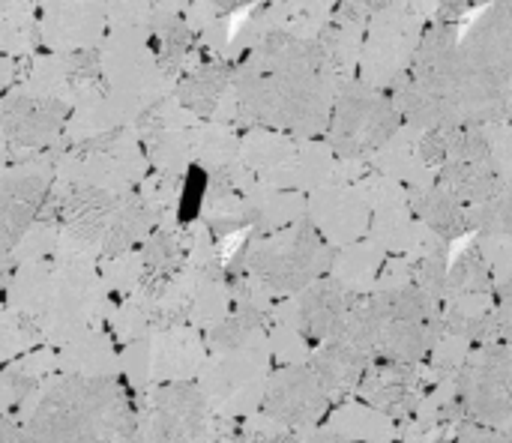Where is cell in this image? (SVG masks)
I'll use <instances>...</instances> for the list:
<instances>
[{"label": "cell", "instance_id": "6da1fadb", "mask_svg": "<svg viewBox=\"0 0 512 443\" xmlns=\"http://www.w3.org/2000/svg\"><path fill=\"white\" fill-rule=\"evenodd\" d=\"M339 84L342 75L330 66L318 39L273 30L234 69V87L222 105L228 111L225 123H258L306 138L321 135L330 129Z\"/></svg>", "mask_w": 512, "mask_h": 443}, {"label": "cell", "instance_id": "7a4b0ae2", "mask_svg": "<svg viewBox=\"0 0 512 443\" xmlns=\"http://www.w3.org/2000/svg\"><path fill=\"white\" fill-rule=\"evenodd\" d=\"M30 443H138V414L123 381L57 378L24 423Z\"/></svg>", "mask_w": 512, "mask_h": 443}, {"label": "cell", "instance_id": "3957f363", "mask_svg": "<svg viewBox=\"0 0 512 443\" xmlns=\"http://www.w3.org/2000/svg\"><path fill=\"white\" fill-rule=\"evenodd\" d=\"M240 255L252 279L270 294H300L336 264V246L309 216L249 240Z\"/></svg>", "mask_w": 512, "mask_h": 443}, {"label": "cell", "instance_id": "277c9868", "mask_svg": "<svg viewBox=\"0 0 512 443\" xmlns=\"http://www.w3.org/2000/svg\"><path fill=\"white\" fill-rule=\"evenodd\" d=\"M405 126L396 102L381 90L366 84L363 78H342L333 117H330V147L339 159L366 162L384 144H390Z\"/></svg>", "mask_w": 512, "mask_h": 443}, {"label": "cell", "instance_id": "5b68a950", "mask_svg": "<svg viewBox=\"0 0 512 443\" xmlns=\"http://www.w3.org/2000/svg\"><path fill=\"white\" fill-rule=\"evenodd\" d=\"M429 18L411 0H393L369 18L363 54H360V78L372 87H396L408 78L420 42L426 36Z\"/></svg>", "mask_w": 512, "mask_h": 443}, {"label": "cell", "instance_id": "8992f818", "mask_svg": "<svg viewBox=\"0 0 512 443\" xmlns=\"http://www.w3.org/2000/svg\"><path fill=\"white\" fill-rule=\"evenodd\" d=\"M444 417L477 420L486 426L512 423V345L483 342L459 369L456 393Z\"/></svg>", "mask_w": 512, "mask_h": 443}, {"label": "cell", "instance_id": "52a82bcc", "mask_svg": "<svg viewBox=\"0 0 512 443\" xmlns=\"http://www.w3.org/2000/svg\"><path fill=\"white\" fill-rule=\"evenodd\" d=\"M57 177V162H51L45 153L21 159V165H9L3 174V192H0V210H3V249L6 255L33 231L39 222Z\"/></svg>", "mask_w": 512, "mask_h": 443}, {"label": "cell", "instance_id": "ba28073f", "mask_svg": "<svg viewBox=\"0 0 512 443\" xmlns=\"http://www.w3.org/2000/svg\"><path fill=\"white\" fill-rule=\"evenodd\" d=\"M72 114V102L60 96H42L27 87L9 90L3 99V132L6 150L21 153V159L54 147L60 132L66 129V117Z\"/></svg>", "mask_w": 512, "mask_h": 443}, {"label": "cell", "instance_id": "9c48e42d", "mask_svg": "<svg viewBox=\"0 0 512 443\" xmlns=\"http://www.w3.org/2000/svg\"><path fill=\"white\" fill-rule=\"evenodd\" d=\"M333 399L336 396L324 387L312 366H285L270 378L261 399V414L282 429H309L330 414Z\"/></svg>", "mask_w": 512, "mask_h": 443}, {"label": "cell", "instance_id": "30bf717a", "mask_svg": "<svg viewBox=\"0 0 512 443\" xmlns=\"http://www.w3.org/2000/svg\"><path fill=\"white\" fill-rule=\"evenodd\" d=\"M207 429V402L192 384H165L153 396L150 443H192Z\"/></svg>", "mask_w": 512, "mask_h": 443}, {"label": "cell", "instance_id": "8fae6325", "mask_svg": "<svg viewBox=\"0 0 512 443\" xmlns=\"http://www.w3.org/2000/svg\"><path fill=\"white\" fill-rule=\"evenodd\" d=\"M357 297L345 288L342 279L336 276H321L309 288L297 294V330L303 339L321 345L327 339H336L342 330L348 309L354 306Z\"/></svg>", "mask_w": 512, "mask_h": 443}, {"label": "cell", "instance_id": "7c38bea8", "mask_svg": "<svg viewBox=\"0 0 512 443\" xmlns=\"http://www.w3.org/2000/svg\"><path fill=\"white\" fill-rule=\"evenodd\" d=\"M360 396L393 420L411 417L420 402V363L375 357L360 384Z\"/></svg>", "mask_w": 512, "mask_h": 443}, {"label": "cell", "instance_id": "4fadbf2b", "mask_svg": "<svg viewBox=\"0 0 512 443\" xmlns=\"http://www.w3.org/2000/svg\"><path fill=\"white\" fill-rule=\"evenodd\" d=\"M372 354H366L363 348L342 342V339H327L312 351L309 366L315 369V375L324 381V387L339 399L348 393H360V384L372 366Z\"/></svg>", "mask_w": 512, "mask_h": 443}, {"label": "cell", "instance_id": "5bb4252c", "mask_svg": "<svg viewBox=\"0 0 512 443\" xmlns=\"http://www.w3.org/2000/svg\"><path fill=\"white\" fill-rule=\"evenodd\" d=\"M231 87H234V72L228 69L225 60H216L186 72L174 90V99L198 120H216V114L231 96Z\"/></svg>", "mask_w": 512, "mask_h": 443}, {"label": "cell", "instance_id": "9a60e30c", "mask_svg": "<svg viewBox=\"0 0 512 443\" xmlns=\"http://www.w3.org/2000/svg\"><path fill=\"white\" fill-rule=\"evenodd\" d=\"M408 204L414 207V216L432 234H438L441 243L459 240V237H465V231H471V207H465L459 198H453L438 183L414 189V198Z\"/></svg>", "mask_w": 512, "mask_h": 443}, {"label": "cell", "instance_id": "2e32d148", "mask_svg": "<svg viewBox=\"0 0 512 443\" xmlns=\"http://www.w3.org/2000/svg\"><path fill=\"white\" fill-rule=\"evenodd\" d=\"M447 336V321L432 318V321H387L378 345V357H390L399 363H423Z\"/></svg>", "mask_w": 512, "mask_h": 443}, {"label": "cell", "instance_id": "e0dca14e", "mask_svg": "<svg viewBox=\"0 0 512 443\" xmlns=\"http://www.w3.org/2000/svg\"><path fill=\"white\" fill-rule=\"evenodd\" d=\"M435 183L459 198L465 207H480L504 189L507 177L498 171L495 162H447L438 171Z\"/></svg>", "mask_w": 512, "mask_h": 443}, {"label": "cell", "instance_id": "ac0fdd59", "mask_svg": "<svg viewBox=\"0 0 512 443\" xmlns=\"http://www.w3.org/2000/svg\"><path fill=\"white\" fill-rule=\"evenodd\" d=\"M372 309L378 312V318L387 321H432L441 318V303L423 291L417 282L411 285H396V288H381L369 297Z\"/></svg>", "mask_w": 512, "mask_h": 443}, {"label": "cell", "instance_id": "d6986e66", "mask_svg": "<svg viewBox=\"0 0 512 443\" xmlns=\"http://www.w3.org/2000/svg\"><path fill=\"white\" fill-rule=\"evenodd\" d=\"M492 294V267L480 243H468L456 261L450 264L447 279V303L450 300H471V297H489Z\"/></svg>", "mask_w": 512, "mask_h": 443}, {"label": "cell", "instance_id": "ffe728a7", "mask_svg": "<svg viewBox=\"0 0 512 443\" xmlns=\"http://www.w3.org/2000/svg\"><path fill=\"white\" fill-rule=\"evenodd\" d=\"M267 324V312L255 306L252 300H237V309L225 315L213 330H210V345L222 354L246 348Z\"/></svg>", "mask_w": 512, "mask_h": 443}, {"label": "cell", "instance_id": "44dd1931", "mask_svg": "<svg viewBox=\"0 0 512 443\" xmlns=\"http://www.w3.org/2000/svg\"><path fill=\"white\" fill-rule=\"evenodd\" d=\"M183 261V246L174 231L156 228L144 243H141V273L150 282H165L177 273Z\"/></svg>", "mask_w": 512, "mask_h": 443}, {"label": "cell", "instance_id": "7402d4cb", "mask_svg": "<svg viewBox=\"0 0 512 443\" xmlns=\"http://www.w3.org/2000/svg\"><path fill=\"white\" fill-rule=\"evenodd\" d=\"M471 228L480 231V234H498V237H510L512 234V174L507 177L504 189L480 204V207H471Z\"/></svg>", "mask_w": 512, "mask_h": 443}, {"label": "cell", "instance_id": "603a6c76", "mask_svg": "<svg viewBox=\"0 0 512 443\" xmlns=\"http://www.w3.org/2000/svg\"><path fill=\"white\" fill-rule=\"evenodd\" d=\"M456 443H512L510 432L501 426H486L477 420H462L456 426Z\"/></svg>", "mask_w": 512, "mask_h": 443}, {"label": "cell", "instance_id": "cb8c5ba5", "mask_svg": "<svg viewBox=\"0 0 512 443\" xmlns=\"http://www.w3.org/2000/svg\"><path fill=\"white\" fill-rule=\"evenodd\" d=\"M498 342L512 345V276L498 288Z\"/></svg>", "mask_w": 512, "mask_h": 443}, {"label": "cell", "instance_id": "d4e9b609", "mask_svg": "<svg viewBox=\"0 0 512 443\" xmlns=\"http://www.w3.org/2000/svg\"><path fill=\"white\" fill-rule=\"evenodd\" d=\"M33 390V378H27L24 372H12L6 369V393H9V411H15V405L21 399H27V393Z\"/></svg>", "mask_w": 512, "mask_h": 443}, {"label": "cell", "instance_id": "484cf974", "mask_svg": "<svg viewBox=\"0 0 512 443\" xmlns=\"http://www.w3.org/2000/svg\"><path fill=\"white\" fill-rule=\"evenodd\" d=\"M0 443H30L27 429H24V420H18L15 411H6V414H3V423H0Z\"/></svg>", "mask_w": 512, "mask_h": 443}, {"label": "cell", "instance_id": "4316f807", "mask_svg": "<svg viewBox=\"0 0 512 443\" xmlns=\"http://www.w3.org/2000/svg\"><path fill=\"white\" fill-rule=\"evenodd\" d=\"M243 443H300V438L294 435V429H285V432H270V435H249Z\"/></svg>", "mask_w": 512, "mask_h": 443}, {"label": "cell", "instance_id": "83f0119b", "mask_svg": "<svg viewBox=\"0 0 512 443\" xmlns=\"http://www.w3.org/2000/svg\"><path fill=\"white\" fill-rule=\"evenodd\" d=\"M252 3H261V0H216V6H219L222 15H234V12H240V9H246Z\"/></svg>", "mask_w": 512, "mask_h": 443}, {"label": "cell", "instance_id": "f1b7e54d", "mask_svg": "<svg viewBox=\"0 0 512 443\" xmlns=\"http://www.w3.org/2000/svg\"><path fill=\"white\" fill-rule=\"evenodd\" d=\"M306 443H357V441H351V438H345V435H336V432H315V435H312Z\"/></svg>", "mask_w": 512, "mask_h": 443}, {"label": "cell", "instance_id": "f546056e", "mask_svg": "<svg viewBox=\"0 0 512 443\" xmlns=\"http://www.w3.org/2000/svg\"><path fill=\"white\" fill-rule=\"evenodd\" d=\"M348 3H354V6H360L363 12L375 15L378 9H384V6H387V3H393V0H348Z\"/></svg>", "mask_w": 512, "mask_h": 443}]
</instances>
